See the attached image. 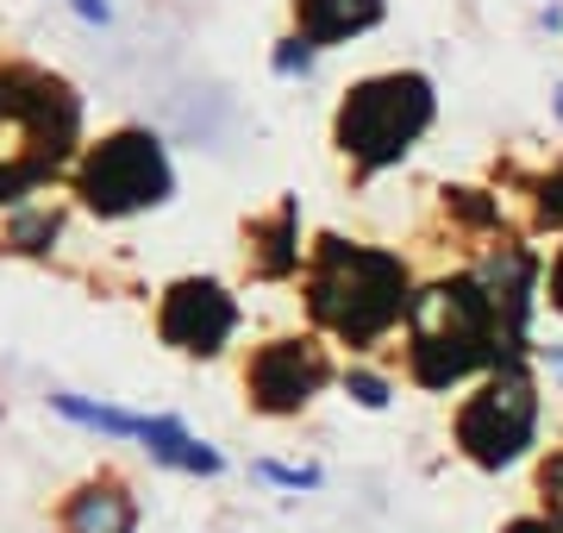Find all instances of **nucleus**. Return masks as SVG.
Listing matches in <instances>:
<instances>
[{"label":"nucleus","instance_id":"f257e3e1","mask_svg":"<svg viewBox=\"0 0 563 533\" xmlns=\"http://www.w3.org/2000/svg\"><path fill=\"white\" fill-rule=\"evenodd\" d=\"M307 302H313V320L320 327H332L351 346H369L376 333H388L401 320L407 270L388 251H363V246H344V239H325L320 264H313V283H307Z\"/></svg>","mask_w":563,"mask_h":533},{"label":"nucleus","instance_id":"f03ea898","mask_svg":"<svg viewBox=\"0 0 563 533\" xmlns=\"http://www.w3.org/2000/svg\"><path fill=\"white\" fill-rule=\"evenodd\" d=\"M76 139V101L51 76L7 69L0 76V202H13L25 188L51 176L69 157Z\"/></svg>","mask_w":563,"mask_h":533},{"label":"nucleus","instance_id":"7ed1b4c3","mask_svg":"<svg viewBox=\"0 0 563 533\" xmlns=\"http://www.w3.org/2000/svg\"><path fill=\"white\" fill-rule=\"evenodd\" d=\"M501 351V320L483 283H439L413 302V377L426 390H451L457 377Z\"/></svg>","mask_w":563,"mask_h":533},{"label":"nucleus","instance_id":"20e7f679","mask_svg":"<svg viewBox=\"0 0 563 533\" xmlns=\"http://www.w3.org/2000/svg\"><path fill=\"white\" fill-rule=\"evenodd\" d=\"M432 120V88L426 76H376V83H363L339 113V144L344 157H357L363 170L376 164H395L407 144L426 132Z\"/></svg>","mask_w":563,"mask_h":533},{"label":"nucleus","instance_id":"39448f33","mask_svg":"<svg viewBox=\"0 0 563 533\" xmlns=\"http://www.w3.org/2000/svg\"><path fill=\"white\" fill-rule=\"evenodd\" d=\"M532 427H539V395H532V377H526L520 358H501L495 377L483 383V395H470V409L457 414V439L476 465H514L526 446H532Z\"/></svg>","mask_w":563,"mask_h":533},{"label":"nucleus","instance_id":"423d86ee","mask_svg":"<svg viewBox=\"0 0 563 533\" xmlns=\"http://www.w3.org/2000/svg\"><path fill=\"white\" fill-rule=\"evenodd\" d=\"M81 195L95 214H139L169 195V164H163L157 139L144 132H120L107 139L88 164H81Z\"/></svg>","mask_w":563,"mask_h":533},{"label":"nucleus","instance_id":"0eeeda50","mask_svg":"<svg viewBox=\"0 0 563 533\" xmlns=\"http://www.w3.org/2000/svg\"><path fill=\"white\" fill-rule=\"evenodd\" d=\"M320 383H325V358L313 346H301V339H276V346H263L257 365H251V395H257L269 414L301 409Z\"/></svg>","mask_w":563,"mask_h":533},{"label":"nucleus","instance_id":"6e6552de","mask_svg":"<svg viewBox=\"0 0 563 533\" xmlns=\"http://www.w3.org/2000/svg\"><path fill=\"white\" fill-rule=\"evenodd\" d=\"M232 320L239 314H232V302L213 283H176L169 302H163V339L181 351H220Z\"/></svg>","mask_w":563,"mask_h":533},{"label":"nucleus","instance_id":"1a4fd4ad","mask_svg":"<svg viewBox=\"0 0 563 533\" xmlns=\"http://www.w3.org/2000/svg\"><path fill=\"white\" fill-rule=\"evenodd\" d=\"M295 13H301L307 44H339V39H351V32L383 20V0H301Z\"/></svg>","mask_w":563,"mask_h":533},{"label":"nucleus","instance_id":"9d476101","mask_svg":"<svg viewBox=\"0 0 563 533\" xmlns=\"http://www.w3.org/2000/svg\"><path fill=\"white\" fill-rule=\"evenodd\" d=\"M132 502L120 490H81L69 502V533H132Z\"/></svg>","mask_w":563,"mask_h":533},{"label":"nucleus","instance_id":"9b49d317","mask_svg":"<svg viewBox=\"0 0 563 533\" xmlns=\"http://www.w3.org/2000/svg\"><path fill=\"white\" fill-rule=\"evenodd\" d=\"M139 439L151 452H157L163 465H181V471H220V458L201 446V439H188V433L176 427V421H144L139 427Z\"/></svg>","mask_w":563,"mask_h":533},{"label":"nucleus","instance_id":"f8f14e48","mask_svg":"<svg viewBox=\"0 0 563 533\" xmlns=\"http://www.w3.org/2000/svg\"><path fill=\"white\" fill-rule=\"evenodd\" d=\"M288 239H295V207H282L276 220L257 232V270L263 276H282V270L295 264V246H288Z\"/></svg>","mask_w":563,"mask_h":533},{"label":"nucleus","instance_id":"ddd939ff","mask_svg":"<svg viewBox=\"0 0 563 533\" xmlns=\"http://www.w3.org/2000/svg\"><path fill=\"white\" fill-rule=\"evenodd\" d=\"M539 490H544V502H551V514L563 521V452L544 465V477H539Z\"/></svg>","mask_w":563,"mask_h":533},{"label":"nucleus","instance_id":"4468645a","mask_svg":"<svg viewBox=\"0 0 563 533\" xmlns=\"http://www.w3.org/2000/svg\"><path fill=\"white\" fill-rule=\"evenodd\" d=\"M544 220H558L563 226V170H558V176H551V183H544Z\"/></svg>","mask_w":563,"mask_h":533},{"label":"nucleus","instance_id":"2eb2a0df","mask_svg":"<svg viewBox=\"0 0 563 533\" xmlns=\"http://www.w3.org/2000/svg\"><path fill=\"white\" fill-rule=\"evenodd\" d=\"M276 69H282V76L307 69V44H301V39H295V44H282V51H276Z\"/></svg>","mask_w":563,"mask_h":533},{"label":"nucleus","instance_id":"dca6fc26","mask_svg":"<svg viewBox=\"0 0 563 533\" xmlns=\"http://www.w3.org/2000/svg\"><path fill=\"white\" fill-rule=\"evenodd\" d=\"M351 390H357V402H369V409H383L388 402V390L376 383V377H351Z\"/></svg>","mask_w":563,"mask_h":533},{"label":"nucleus","instance_id":"f3484780","mask_svg":"<svg viewBox=\"0 0 563 533\" xmlns=\"http://www.w3.org/2000/svg\"><path fill=\"white\" fill-rule=\"evenodd\" d=\"M57 232V220H20V239H51Z\"/></svg>","mask_w":563,"mask_h":533},{"label":"nucleus","instance_id":"a211bd4d","mask_svg":"<svg viewBox=\"0 0 563 533\" xmlns=\"http://www.w3.org/2000/svg\"><path fill=\"white\" fill-rule=\"evenodd\" d=\"M81 7V20H107V0H76Z\"/></svg>","mask_w":563,"mask_h":533},{"label":"nucleus","instance_id":"6ab92c4d","mask_svg":"<svg viewBox=\"0 0 563 533\" xmlns=\"http://www.w3.org/2000/svg\"><path fill=\"white\" fill-rule=\"evenodd\" d=\"M507 533H558V527H551V521H514Z\"/></svg>","mask_w":563,"mask_h":533},{"label":"nucleus","instance_id":"aec40b11","mask_svg":"<svg viewBox=\"0 0 563 533\" xmlns=\"http://www.w3.org/2000/svg\"><path fill=\"white\" fill-rule=\"evenodd\" d=\"M551 302L563 308V258H558V270H551Z\"/></svg>","mask_w":563,"mask_h":533},{"label":"nucleus","instance_id":"412c9836","mask_svg":"<svg viewBox=\"0 0 563 533\" xmlns=\"http://www.w3.org/2000/svg\"><path fill=\"white\" fill-rule=\"evenodd\" d=\"M558 113H563V95H558Z\"/></svg>","mask_w":563,"mask_h":533}]
</instances>
